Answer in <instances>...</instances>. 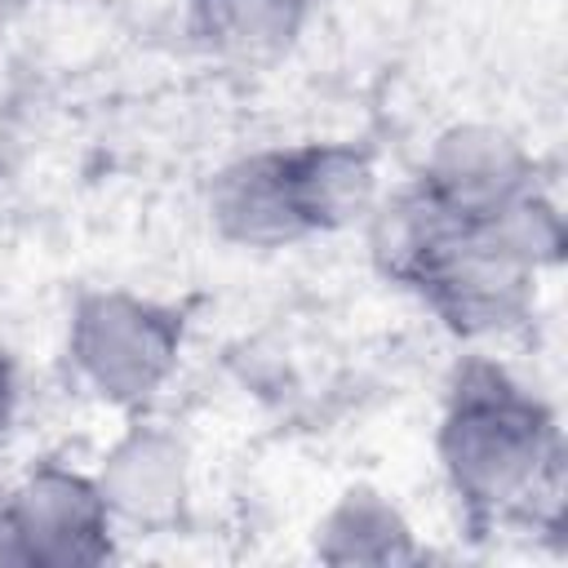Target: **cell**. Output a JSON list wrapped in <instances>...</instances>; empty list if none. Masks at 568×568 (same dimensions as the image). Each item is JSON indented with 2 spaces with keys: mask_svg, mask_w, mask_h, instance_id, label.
Masks as SVG:
<instances>
[{
  "mask_svg": "<svg viewBox=\"0 0 568 568\" xmlns=\"http://www.w3.org/2000/svg\"><path fill=\"white\" fill-rule=\"evenodd\" d=\"M435 462L475 528L559 532L564 430L555 404L506 359L475 346L444 382Z\"/></svg>",
  "mask_w": 568,
  "mask_h": 568,
  "instance_id": "1",
  "label": "cell"
},
{
  "mask_svg": "<svg viewBox=\"0 0 568 568\" xmlns=\"http://www.w3.org/2000/svg\"><path fill=\"white\" fill-rule=\"evenodd\" d=\"M186 355V315L138 288H84L67 311L62 359L71 382L115 413H151Z\"/></svg>",
  "mask_w": 568,
  "mask_h": 568,
  "instance_id": "2",
  "label": "cell"
},
{
  "mask_svg": "<svg viewBox=\"0 0 568 568\" xmlns=\"http://www.w3.org/2000/svg\"><path fill=\"white\" fill-rule=\"evenodd\" d=\"M541 275L524 266L484 222H453L413 280V297L462 342L488 346L528 328Z\"/></svg>",
  "mask_w": 568,
  "mask_h": 568,
  "instance_id": "3",
  "label": "cell"
},
{
  "mask_svg": "<svg viewBox=\"0 0 568 568\" xmlns=\"http://www.w3.org/2000/svg\"><path fill=\"white\" fill-rule=\"evenodd\" d=\"M22 564L36 568H93L120 546V528L98 493L89 466L40 457L4 484Z\"/></svg>",
  "mask_w": 568,
  "mask_h": 568,
  "instance_id": "4",
  "label": "cell"
},
{
  "mask_svg": "<svg viewBox=\"0 0 568 568\" xmlns=\"http://www.w3.org/2000/svg\"><path fill=\"white\" fill-rule=\"evenodd\" d=\"M89 470L120 537L173 532L191 515V497H195L191 448L169 422L151 413H129V422L106 439V448Z\"/></svg>",
  "mask_w": 568,
  "mask_h": 568,
  "instance_id": "5",
  "label": "cell"
},
{
  "mask_svg": "<svg viewBox=\"0 0 568 568\" xmlns=\"http://www.w3.org/2000/svg\"><path fill=\"white\" fill-rule=\"evenodd\" d=\"M413 182L457 222H488L546 178L537 155L510 129L488 120H457L426 142Z\"/></svg>",
  "mask_w": 568,
  "mask_h": 568,
  "instance_id": "6",
  "label": "cell"
},
{
  "mask_svg": "<svg viewBox=\"0 0 568 568\" xmlns=\"http://www.w3.org/2000/svg\"><path fill=\"white\" fill-rule=\"evenodd\" d=\"M204 217L222 244L253 253H275L311 240L284 146L240 151L217 164L204 182Z\"/></svg>",
  "mask_w": 568,
  "mask_h": 568,
  "instance_id": "7",
  "label": "cell"
},
{
  "mask_svg": "<svg viewBox=\"0 0 568 568\" xmlns=\"http://www.w3.org/2000/svg\"><path fill=\"white\" fill-rule=\"evenodd\" d=\"M284 155L311 240L364 226V217L386 191L377 155L355 138H306L288 142Z\"/></svg>",
  "mask_w": 568,
  "mask_h": 568,
  "instance_id": "8",
  "label": "cell"
},
{
  "mask_svg": "<svg viewBox=\"0 0 568 568\" xmlns=\"http://www.w3.org/2000/svg\"><path fill=\"white\" fill-rule=\"evenodd\" d=\"M311 555L337 568L351 564H413L426 555L417 541L413 519L404 506L373 488V484H351L342 488L315 519L311 528Z\"/></svg>",
  "mask_w": 568,
  "mask_h": 568,
  "instance_id": "9",
  "label": "cell"
},
{
  "mask_svg": "<svg viewBox=\"0 0 568 568\" xmlns=\"http://www.w3.org/2000/svg\"><path fill=\"white\" fill-rule=\"evenodd\" d=\"M311 18V0H186L191 40L235 67L284 58Z\"/></svg>",
  "mask_w": 568,
  "mask_h": 568,
  "instance_id": "10",
  "label": "cell"
},
{
  "mask_svg": "<svg viewBox=\"0 0 568 568\" xmlns=\"http://www.w3.org/2000/svg\"><path fill=\"white\" fill-rule=\"evenodd\" d=\"M18 422H22V373L13 355L0 346V448H9V439L18 435Z\"/></svg>",
  "mask_w": 568,
  "mask_h": 568,
  "instance_id": "11",
  "label": "cell"
},
{
  "mask_svg": "<svg viewBox=\"0 0 568 568\" xmlns=\"http://www.w3.org/2000/svg\"><path fill=\"white\" fill-rule=\"evenodd\" d=\"M31 4H36V0H0V27H9L13 18H22Z\"/></svg>",
  "mask_w": 568,
  "mask_h": 568,
  "instance_id": "12",
  "label": "cell"
}]
</instances>
